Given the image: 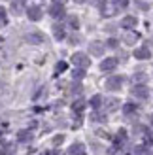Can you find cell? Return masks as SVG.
Instances as JSON below:
<instances>
[{
	"label": "cell",
	"instance_id": "cell-1",
	"mask_svg": "<svg viewBox=\"0 0 153 155\" xmlns=\"http://www.w3.org/2000/svg\"><path fill=\"white\" fill-rule=\"evenodd\" d=\"M70 61H72V64H76L78 68H89L91 66V59L85 53H74Z\"/></svg>",
	"mask_w": 153,
	"mask_h": 155
},
{
	"label": "cell",
	"instance_id": "cell-2",
	"mask_svg": "<svg viewBox=\"0 0 153 155\" xmlns=\"http://www.w3.org/2000/svg\"><path fill=\"white\" fill-rule=\"evenodd\" d=\"M123 81H125L123 76H112V78L106 80V89L108 91H119L121 85H123Z\"/></svg>",
	"mask_w": 153,
	"mask_h": 155
},
{
	"label": "cell",
	"instance_id": "cell-3",
	"mask_svg": "<svg viewBox=\"0 0 153 155\" xmlns=\"http://www.w3.org/2000/svg\"><path fill=\"white\" fill-rule=\"evenodd\" d=\"M132 95L136 98H140V100H146L149 97V89H148V85L146 83H136L134 87H132Z\"/></svg>",
	"mask_w": 153,
	"mask_h": 155
},
{
	"label": "cell",
	"instance_id": "cell-4",
	"mask_svg": "<svg viewBox=\"0 0 153 155\" xmlns=\"http://www.w3.org/2000/svg\"><path fill=\"white\" fill-rule=\"evenodd\" d=\"M27 17L30 21H40L42 19V8L40 6H28L27 8Z\"/></svg>",
	"mask_w": 153,
	"mask_h": 155
},
{
	"label": "cell",
	"instance_id": "cell-5",
	"mask_svg": "<svg viewBox=\"0 0 153 155\" xmlns=\"http://www.w3.org/2000/svg\"><path fill=\"white\" fill-rule=\"evenodd\" d=\"M116 66H117V59H116V57H108V59H104L102 63H100V70H102V72H110V70H113Z\"/></svg>",
	"mask_w": 153,
	"mask_h": 155
},
{
	"label": "cell",
	"instance_id": "cell-6",
	"mask_svg": "<svg viewBox=\"0 0 153 155\" xmlns=\"http://www.w3.org/2000/svg\"><path fill=\"white\" fill-rule=\"evenodd\" d=\"M49 15H51V17H55V19L63 17V15H64V6H63V4L53 2V4H51V8H49Z\"/></svg>",
	"mask_w": 153,
	"mask_h": 155
},
{
	"label": "cell",
	"instance_id": "cell-7",
	"mask_svg": "<svg viewBox=\"0 0 153 155\" xmlns=\"http://www.w3.org/2000/svg\"><path fill=\"white\" fill-rule=\"evenodd\" d=\"M89 53H93V55L100 57L102 53H104V44H100V42H91V44H89Z\"/></svg>",
	"mask_w": 153,
	"mask_h": 155
},
{
	"label": "cell",
	"instance_id": "cell-8",
	"mask_svg": "<svg viewBox=\"0 0 153 155\" xmlns=\"http://www.w3.org/2000/svg\"><path fill=\"white\" fill-rule=\"evenodd\" d=\"M132 55L138 59V61H144V59H149L151 57V51L146 48V45H144V48H138V49H134V53Z\"/></svg>",
	"mask_w": 153,
	"mask_h": 155
},
{
	"label": "cell",
	"instance_id": "cell-9",
	"mask_svg": "<svg viewBox=\"0 0 153 155\" xmlns=\"http://www.w3.org/2000/svg\"><path fill=\"white\" fill-rule=\"evenodd\" d=\"M53 36H55V40H64L66 38L64 27L60 25V23H55V25H53Z\"/></svg>",
	"mask_w": 153,
	"mask_h": 155
},
{
	"label": "cell",
	"instance_id": "cell-10",
	"mask_svg": "<svg viewBox=\"0 0 153 155\" xmlns=\"http://www.w3.org/2000/svg\"><path fill=\"white\" fill-rule=\"evenodd\" d=\"M25 40L28 44H44V34H40V32H30V34L25 36Z\"/></svg>",
	"mask_w": 153,
	"mask_h": 155
},
{
	"label": "cell",
	"instance_id": "cell-11",
	"mask_svg": "<svg viewBox=\"0 0 153 155\" xmlns=\"http://www.w3.org/2000/svg\"><path fill=\"white\" fill-rule=\"evenodd\" d=\"M136 23H138V21H136L134 15H127V17L123 19V23H121V25H123L125 28H132V27H136Z\"/></svg>",
	"mask_w": 153,
	"mask_h": 155
},
{
	"label": "cell",
	"instance_id": "cell-12",
	"mask_svg": "<svg viewBox=\"0 0 153 155\" xmlns=\"http://www.w3.org/2000/svg\"><path fill=\"white\" fill-rule=\"evenodd\" d=\"M91 106H93L95 110H98V108L102 106V97L100 95H95L93 98H91Z\"/></svg>",
	"mask_w": 153,
	"mask_h": 155
},
{
	"label": "cell",
	"instance_id": "cell-13",
	"mask_svg": "<svg viewBox=\"0 0 153 155\" xmlns=\"http://www.w3.org/2000/svg\"><path fill=\"white\" fill-rule=\"evenodd\" d=\"M68 25L72 28H80V19L76 17V15H70V17H68Z\"/></svg>",
	"mask_w": 153,
	"mask_h": 155
},
{
	"label": "cell",
	"instance_id": "cell-14",
	"mask_svg": "<svg viewBox=\"0 0 153 155\" xmlns=\"http://www.w3.org/2000/svg\"><path fill=\"white\" fill-rule=\"evenodd\" d=\"M6 23H8V13H6V8H2V6H0V25H6Z\"/></svg>",
	"mask_w": 153,
	"mask_h": 155
},
{
	"label": "cell",
	"instance_id": "cell-15",
	"mask_svg": "<svg viewBox=\"0 0 153 155\" xmlns=\"http://www.w3.org/2000/svg\"><path fill=\"white\" fill-rule=\"evenodd\" d=\"M72 76H74V80H81V78L85 76V68H76L72 72Z\"/></svg>",
	"mask_w": 153,
	"mask_h": 155
},
{
	"label": "cell",
	"instance_id": "cell-16",
	"mask_svg": "<svg viewBox=\"0 0 153 155\" xmlns=\"http://www.w3.org/2000/svg\"><path fill=\"white\" fill-rule=\"evenodd\" d=\"M123 112H125V115H132L136 112V106L134 104H125L123 106Z\"/></svg>",
	"mask_w": 153,
	"mask_h": 155
},
{
	"label": "cell",
	"instance_id": "cell-17",
	"mask_svg": "<svg viewBox=\"0 0 153 155\" xmlns=\"http://www.w3.org/2000/svg\"><path fill=\"white\" fill-rule=\"evenodd\" d=\"M66 70V63H63V61H60V63H57V66H55V74H60V72H64Z\"/></svg>",
	"mask_w": 153,
	"mask_h": 155
},
{
	"label": "cell",
	"instance_id": "cell-18",
	"mask_svg": "<svg viewBox=\"0 0 153 155\" xmlns=\"http://www.w3.org/2000/svg\"><path fill=\"white\" fill-rule=\"evenodd\" d=\"M136 38H138V34H136V32L127 34V36H125V42H127V44H134V42H136Z\"/></svg>",
	"mask_w": 153,
	"mask_h": 155
},
{
	"label": "cell",
	"instance_id": "cell-19",
	"mask_svg": "<svg viewBox=\"0 0 153 155\" xmlns=\"http://www.w3.org/2000/svg\"><path fill=\"white\" fill-rule=\"evenodd\" d=\"M83 106H85V102H83V100H78V102H74V112H81L83 110Z\"/></svg>",
	"mask_w": 153,
	"mask_h": 155
},
{
	"label": "cell",
	"instance_id": "cell-20",
	"mask_svg": "<svg viewBox=\"0 0 153 155\" xmlns=\"http://www.w3.org/2000/svg\"><path fill=\"white\" fill-rule=\"evenodd\" d=\"M63 142H64V136H63V134H59V136H55V138H53V144H55V146L63 144Z\"/></svg>",
	"mask_w": 153,
	"mask_h": 155
},
{
	"label": "cell",
	"instance_id": "cell-21",
	"mask_svg": "<svg viewBox=\"0 0 153 155\" xmlns=\"http://www.w3.org/2000/svg\"><path fill=\"white\" fill-rule=\"evenodd\" d=\"M129 4V0H116V10L117 8H125Z\"/></svg>",
	"mask_w": 153,
	"mask_h": 155
},
{
	"label": "cell",
	"instance_id": "cell-22",
	"mask_svg": "<svg viewBox=\"0 0 153 155\" xmlns=\"http://www.w3.org/2000/svg\"><path fill=\"white\" fill-rule=\"evenodd\" d=\"M19 140H30V133H19Z\"/></svg>",
	"mask_w": 153,
	"mask_h": 155
},
{
	"label": "cell",
	"instance_id": "cell-23",
	"mask_svg": "<svg viewBox=\"0 0 153 155\" xmlns=\"http://www.w3.org/2000/svg\"><path fill=\"white\" fill-rule=\"evenodd\" d=\"M136 155H148L146 148H136Z\"/></svg>",
	"mask_w": 153,
	"mask_h": 155
},
{
	"label": "cell",
	"instance_id": "cell-24",
	"mask_svg": "<svg viewBox=\"0 0 153 155\" xmlns=\"http://www.w3.org/2000/svg\"><path fill=\"white\" fill-rule=\"evenodd\" d=\"M136 4H138V6H140V10H148V4H144V2H142V0H136Z\"/></svg>",
	"mask_w": 153,
	"mask_h": 155
},
{
	"label": "cell",
	"instance_id": "cell-25",
	"mask_svg": "<svg viewBox=\"0 0 153 155\" xmlns=\"http://www.w3.org/2000/svg\"><path fill=\"white\" fill-rule=\"evenodd\" d=\"M108 44H110V48H116V45H117V40H110Z\"/></svg>",
	"mask_w": 153,
	"mask_h": 155
},
{
	"label": "cell",
	"instance_id": "cell-26",
	"mask_svg": "<svg viewBox=\"0 0 153 155\" xmlns=\"http://www.w3.org/2000/svg\"><path fill=\"white\" fill-rule=\"evenodd\" d=\"M53 2H57V4H64L66 0H53Z\"/></svg>",
	"mask_w": 153,
	"mask_h": 155
},
{
	"label": "cell",
	"instance_id": "cell-27",
	"mask_svg": "<svg viewBox=\"0 0 153 155\" xmlns=\"http://www.w3.org/2000/svg\"><path fill=\"white\" fill-rule=\"evenodd\" d=\"M76 2H85V0H76Z\"/></svg>",
	"mask_w": 153,
	"mask_h": 155
}]
</instances>
